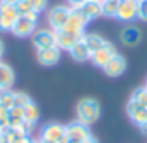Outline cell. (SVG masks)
<instances>
[{"label":"cell","mask_w":147,"mask_h":143,"mask_svg":"<svg viewBox=\"0 0 147 143\" xmlns=\"http://www.w3.org/2000/svg\"><path fill=\"white\" fill-rule=\"evenodd\" d=\"M100 117V104L95 98H82L76 104V121L90 126Z\"/></svg>","instance_id":"1"},{"label":"cell","mask_w":147,"mask_h":143,"mask_svg":"<svg viewBox=\"0 0 147 143\" xmlns=\"http://www.w3.org/2000/svg\"><path fill=\"white\" fill-rule=\"evenodd\" d=\"M36 23H38V12H30L26 16H19L12 28L14 36H18V38L31 36L36 29Z\"/></svg>","instance_id":"2"},{"label":"cell","mask_w":147,"mask_h":143,"mask_svg":"<svg viewBox=\"0 0 147 143\" xmlns=\"http://www.w3.org/2000/svg\"><path fill=\"white\" fill-rule=\"evenodd\" d=\"M40 138L50 143H69L66 136V126L61 122H47L40 131Z\"/></svg>","instance_id":"3"},{"label":"cell","mask_w":147,"mask_h":143,"mask_svg":"<svg viewBox=\"0 0 147 143\" xmlns=\"http://www.w3.org/2000/svg\"><path fill=\"white\" fill-rule=\"evenodd\" d=\"M69 14H71V7H67V5H54L47 14V21H49L50 29H54V31L62 29L66 26L67 19H69Z\"/></svg>","instance_id":"4"},{"label":"cell","mask_w":147,"mask_h":143,"mask_svg":"<svg viewBox=\"0 0 147 143\" xmlns=\"http://www.w3.org/2000/svg\"><path fill=\"white\" fill-rule=\"evenodd\" d=\"M87 24H88V19L82 14L80 9H71L69 19H67V23H66V26L62 29H66V31H69V33H73V35H76V36L82 38L85 35L83 31H85Z\"/></svg>","instance_id":"5"},{"label":"cell","mask_w":147,"mask_h":143,"mask_svg":"<svg viewBox=\"0 0 147 143\" xmlns=\"http://www.w3.org/2000/svg\"><path fill=\"white\" fill-rule=\"evenodd\" d=\"M31 45L36 50L55 47V31L49 28H36L35 33L31 35Z\"/></svg>","instance_id":"6"},{"label":"cell","mask_w":147,"mask_h":143,"mask_svg":"<svg viewBox=\"0 0 147 143\" xmlns=\"http://www.w3.org/2000/svg\"><path fill=\"white\" fill-rule=\"evenodd\" d=\"M66 136L73 143H82V141L88 140L92 136V133H90V128L87 124H83L80 121H73L66 126Z\"/></svg>","instance_id":"7"},{"label":"cell","mask_w":147,"mask_h":143,"mask_svg":"<svg viewBox=\"0 0 147 143\" xmlns=\"http://www.w3.org/2000/svg\"><path fill=\"white\" fill-rule=\"evenodd\" d=\"M116 53H118V52H116V47H114L111 41H107V40H106V43L92 53L90 60L94 62V65H97V67L104 69V67L111 62V59H113Z\"/></svg>","instance_id":"8"},{"label":"cell","mask_w":147,"mask_h":143,"mask_svg":"<svg viewBox=\"0 0 147 143\" xmlns=\"http://www.w3.org/2000/svg\"><path fill=\"white\" fill-rule=\"evenodd\" d=\"M18 17H19V12L16 5L0 2V31H12Z\"/></svg>","instance_id":"9"},{"label":"cell","mask_w":147,"mask_h":143,"mask_svg":"<svg viewBox=\"0 0 147 143\" xmlns=\"http://www.w3.org/2000/svg\"><path fill=\"white\" fill-rule=\"evenodd\" d=\"M138 16V0H119L118 7V19L119 21H135Z\"/></svg>","instance_id":"10"},{"label":"cell","mask_w":147,"mask_h":143,"mask_svg":"<svg viewBox=\"0 0 147 143\" xmlns=\"http://www.w3.org/2000/svg\"><path fill=\"white\" fill-rule=\"evenodd\" d=\"M142 29L140 28H137V26H133V24H128V26H125L121 31H119V41L123 43V45H126V47H135V45H138L140 41H142Z\"/></svg>","instance_id":"11"},{"label":"cell","mask_w":147,"mask_h":143,"mask_svg":"<svg viewBox=\"0 0 147 143\" xmlns=\"http://www.w3.org/2000/svg\"><path fill=\"white\" fill-rule=\"evenodd\" d=\"M61 59V50L57 47H49V48H42V50H36V60L38 64L45 65V67H50V65H55Z\"/></svg>","instance_id":"12"},{"label":"cell","mask_w":147,"mask_h":143,"mask_svg":"<svg viewBox=\"0 0 147 143\" xmlns=\"http://www.w3.org/2000/svg\"><path fill=\"white\" fill-rule=\"evenodd\" d=\"M102 71L106 73V76H109V78H118V76H121L125 71H126V59H125L123 55L116 53V55L111 59V62H109Z\"/></svg>","instance_id":"13"},{"label":"cell","mask_w":147,"mask_h":143,"mask_svg":"<svg viewBox=\"0 0 147 143\" xmlns=\"http://www.w3.org/2000/svg\"><path fill=\"white\" fill-rule=\"evenodd\" d=\"M126 114H128V117H130L138 128H142V126L147 124V107H140V105H135V104L128 102V105H126Z\"/></svg>","instance_id":"14"},{"label":"cell","mask_w":147,"mask_h":143,"mask_svg":"<svg viewBox=\"0 0 147 143\" xmlns=\"http://www.w3.org/2000/svg\"><path fill=\"white\" fill-rule=\"evenodd\" d=\"M78 40H80V36L73 35V33H69V31H66V29L55 31V47H57L59 50H67V52H69V48L75 45Z\"/></svg>","instance_id":"15"},{"label":"cell","mask_w":147,"mask_h":143,"mask_svg":"<svg viewBox=\"0 0 147 143\" xmlns=\"http://www.w3.org/2000/svg\"><path fill=\"white\" fill-rule=\"evenodd\" d=\"M14 71L9 64L5 62H0V92H4V90H11L14 86Z\"/></svg>","instance_id":"16"},{"label":"cell","mask_w":147,"mask_h":143,"mask_svg":"<svg viewBox=\"0 0 147 143\" xmlns=\"http://www.w3.org/2000/svg\"><path fill=\"white\" fill-rule=\"evenodd\" d=\"M69 55H71L73 60H76V62H85V60H88V59L92 57V52L87 48V45H85L83 40L80 38L75 45L69 48Z\"/></svg>","instance_id":"17"},{"label":"cell","mask_w":147,"mask_h":143,"mask_svg":"<svg viewBox=\"0 0 147 143\" xmlns=\"http://www.w3.org/2000/svg\"><path fill=\"white\" fill-rule=\"evenodd\" d=\"M78 9L82 11V14H83L88 21L97 19V17L102 16V5H100V2H97V0H87V2H85L83 5H80Z\"/></svg>","instance_id":"18"},{"label":"cell","mask_w":147,"mask_h":143,"mask_svg":"<svg viewBox=\"0 0 147 143\" xmlns=\"http://www.w3.org/2000/svg\"><path fill=\"white\" fill-rule=\"evenodd\" d=\"M82 40H83V43L87 45V48H88L92 53L106 43V38H102V36L97 35V33H87V35L82 36Z\"/></svg>","instance_id":"19"},{"label":"cell","mask_w":147,"mask_h":143,"mask_svg":"<svg viewBox=\"0 0 147 143\" xmlns=\"http://www.w3.org/2000/svg\"><path fill=\"white\" fill-rule=\"evenodd\" d=\"M23 116H24V121L30 122V124H36V122H38V119H40V110H38V107H36V104H35L33 100L23 107Z\"/></svg>","instance_id":"20"},{"label":"cell","mask_w":147,"mask_h":143,"mask_svg":"<svg viewBox=\"0 0 147 143\" xmlns=\"http://www.w3.org/2000/svg\"><path fill=\"white\" fill-rule=\"evenodd\" d=\"M102 16L106 17H116L118 16V7H119V0H102Z\"/></svg>","instance_id":"21"},{"label":"cell","mask_w":147,"mask_h":143,"mask_svg":"<svg viewBox=\"0 0 147 143\" xmlns=\"http://www.w3.org/2000/svg\"><path fill=\"white\" fill-rule=\"evenodd\" d=\"M128 102H131V104H135V105H140V107H147V86L137 88V90L131 93V97H130Z\"/></svg>","instance_id":"22"},{"label":"cell","mask_w":147,"mask_h":143,"mask_svg":"<svg viewBox=\"0 0 147 143\" xmlns=\"http://www.w3.org/2000/svg\"><path fill=\"white\" fill-rule=\"evenodd\" d=\"M0 105L5 107V109H12L14 107V92L12 90L0 92Z\"/></svg>","instance_id":"23"},{"label":"cell","mask_w":147,"mask_h":143,"mask_svg":"<svg viewBox=\"0 0 147 143\" xmlns=\"http://www.w3.org/2000/svg\"><path fill=\"white\" fill-rule=\"evenodd\" d=\"M31 102V98L26 95V93H23V92H14V105L16 107H24L26 104H30Z\"/></svg>","instance_id":"24"},{"label":"cell","mask_w":147,"mask_h":143,"mask_svg":"<svg viewBox=\"0 0 147 143\" xmlns=\"http://www.w3.org/2000/svg\"><path fill=\"white\" fill-rule=\"evenodd\" d=\"M137 19L147 23V0H138V16Z\"/></svg>","instance_id":"25"},{"label":"cell","mask_w":147,"mask_h":143,"mask_svg":"<svg viewBox=\"0 0 147 143\" xmlns=\"http://www.w3.org/2000/svg\"><path fill=\"white\" fill-rule=\"evenodd\" d=\"M30 4H31L33 11L40 14L42 11H45V9H47V4H49V0H30Z\"/></svg>","instance_id":"26"},{"label":"cell","mask_w":147,"mask_h":143,"mask_svg":"<svg viewBox=\"0 0 147 143\" xmlns=\"http://www.w3.org/2000/svg\"><path fill=\"white\" fill-rule=\"evenodd\" d=\"M9 126V109L0 105V129Z\"/></svg>","instance_id":"27"},{"label":"cell","mask_w":147,"mask_h":143,"mask_svg":"<svg viewBox=\"0 0 147 143\" xmlns=\"http://www.w3.org/2000/svg\"><path fill=\"white\" fill-rule=\"evenodd\" d=\"M69 2V5H71V9H78L80 5H83L87 0H67Z\"/></svg>","instance_id":"28"},{"label":"cell","mask_w":147,"mask_h":143,"mask_svg":"<svg viewBox=\"0 0 147 143\" xmlns=\"http://www.w3.org/2000/svg\"><path fill=\"white\" fill-rule=\"evenodd\" d=\"M4 52H5V48H4V41L0 40V59L4 57Z\"/></svg>","instance_id":"29"},{"label":"cell","mask_w":147,"mask_h":143,"mask_svg":"<svg viewBox=\"0 0 147 143\" xmlns=\"http://www.w3.org/2000/svg\"><path fill=\"white\" fill-rule=\"evenodd\" d=\"M82 143H99V141H97V140H95L94 136H90L88 140H85V141H82Z\"/></svg>","instance_id":"30"},{"label":"cell","mask_w":147,"mask_h":143,"mask_svg":"<svg viewBox=\"0 0 147 143\" xmlns=\"http://www.w3.org/2000/svg\"><path fill=\"white\" fill-rule=\"evenodd\" d=\"M0 2H4V4H11V5H16V4H18V0H0Z\"/></svg>","instance_id":"31"},{"label":"cell","mask_w":147,"mask_h":143,"mask_svg":"<svg viewBox=\"0 0 147 143\" xmlns=\"http://www.w3.org/2000/svg\"><path fill=\"white\" fill-rule=\"evenodd\" d=\"M38 143H50V141H47V140H42V138H40V140H38Z\"/></svg>","instance_id":"32"},{"label":"cell","mask_w":147,"mask_h":143,"mask_svg":"<svg viewBox=\"0 0 147 143\" xmlns=\"http://www.w3.org/2000/svg\"><path fill=\"white\" fill-rule=\"evenodd\" d=\"M31 143H38V141H33V140H31Z\"/></svg>","instance_id":"33"},{"label":"cell","mask_w":147,"mask_h":143,"mask_svg":"<svg viewBox=\"0 0 147 143\" xmlns=\"http://www.w3.org/2000/svg\"><path fill=\"white\" fill-rule=\"evenodd\" d=\"M97 2H100V0H97Z\"/></svg>","instance_id":"34"},{"label":"cell","mask_w":147,"mask_h":143,"mask_svg":"<svg viewBox=\"0 0 147 143\" xmlns=\"http://www.w3.org/2000/svg\"><path fill=\"white\" fill-rule=\"evenodd\" d=\"M145 86H147V83H145Z\"/></svg>","instance_id":"35"},{"label":"cell","mask_w":147,"mask_h":143,"mask_svg":"<svg viewBox=\"0 0 147 143\" xmlns=\"http://www.w3.org/2000/svg\"><path fill=\"white\" fill-rule=\"evenodd\" d=\"M100 2H102V0H100Z\"/></svg>","instance_id":"36"}]
</instances>
